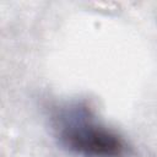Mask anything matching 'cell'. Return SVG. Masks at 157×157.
I'll list each match as a JSON object with an SVG mask.
<instances>
[{"mask_svg": "<svg viewBox=\"0 0 157 157\" xmlns=\"http://www.w3.org/2000/svg\"><path fill=\"white\" fill-rule=\"evenodd\" d=\"M53 128L59 144L78 157H130L128 141L101 123L86 102H71L53 112Z\"/></svg>", "mask_w": 157, "mask_h": 157, "instance_id": "cell-1", "label": "cell"}]
</instances>
